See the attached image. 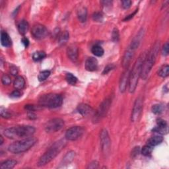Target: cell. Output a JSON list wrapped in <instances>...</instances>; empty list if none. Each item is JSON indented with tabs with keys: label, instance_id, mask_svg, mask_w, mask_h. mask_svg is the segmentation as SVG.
<instances>
[{
	"label": "cell",
	"instance_id": "cell-1",
	"mask_svg": "<svg viewBox=\"0 0 169 169\" xmlns=\"http://www.w3.org/2000/svg\"><path fill=\"white\" fill-rule=\"evenodd\" d=\"M35 128L31 126H18L7 128L3 134L6 137L11 139L17 138H27L31 137L35 132Z\"/></svg>",
	"mask_w": 169,
	"mask_h": 169
},
{
	"label": "cell",
	"instance_id": "cell-2",
	"mask_svg": "<svg viewBox=\"0 0 169 169\" xmlns=\"http://www.w3.org/2000/svg\"><path fill=\"white\" fill-rule=\"evenodd\" d=\"M66 145V142L63 139H60L50 147L48 151L45 152L38 161V166L43 167L51 162L52 160L57 157V155L60 153Z\"/></svg>",
	"mask_w": 169,
	"mask_h": 169
},
{
	"label": "cell",
	"instance_id": "cell-3",
	"mask_svg": "<svg viewBox=\"0 0 169 169\" xmlns=\"http://www.w3.org/2000/svg\"><path fill=\"white\" fill-rule=\"evenodd\" d=\"M146 54L147 53L143 52L140 55V56L138 58L137 61L135 63L133 69L130 71L128 82V90L130 93H133L136 89L139 79L141 77L142 64Z\"/></svg>",
	"mask_w": 169,
	"mask_h": 169
},
{
	"label": "cell",
	"instance_id": "cell-4",
	"mask_svg": "<svg viewBox=\"0 0 169 169\" xmlns=\"http://www.w3.org/2000/svg\"><path fill=\"white\" fill-rule=\"evenodd\" d=\"M159 50V43L156 42L154 44L153 47L150 50L149 53H147L144 59V61L143 62L141 72V77L143 79H147L149 76L152 67H153L156 59H157V54Z\"/></svg>",
	"mask_w": 169,
	"mask_h": 169
},
{
	"label": "cell",
	"instance_id": "cell-5",
	"mask_svg": "<svg viewBox=\"0 0 169 169\" xmlns=\"http://www.w3.org/2000/svg\"><path fill=\"white\" fill-rule=\"evenodd\" d=\"M36 142L37 139L32 136L23 138L10 144L8 147V151L14 154L22 153L30 149L36 144Z\"/></svg>",
	"mask_w": 169,
	"mask_h": 169
},
{
	"label": "cell",
	"instance_id": "cell-6",
	"mask_svg": "<svg viewBox=\"0 0 169 169\" xmlns=\"http://www.w3.org/2000/svg\"><path fill=\"white\" fill-rule=\"evenodd\" d=\"M39 103L40 107L48 108H56L63 103V98L60 95L49 93L40 96Z\"/></svg>",
	"mask_w": 169,
	"mask_h": 169
},
{
	"label": "cell",
	"instance_id": "cell-7",
	"mask_svg": "<svg viewBox=\"0 0 169 169\" xmlns=\"http://www.w3.org/2000/svg\"><path fill=\"white\" fill-rule=\"evenodd\" d=\"M64 126V121L61 118H53L46 122L45 131L47 133H55L61 130Z\"/></svg>",
	"mask_w": 169,
	"mask_h": 169
},
{
	"label": "cell",
	"instance_id": "cell-8",
	"mask_svg": "<svg viewBox=\"0 0 169 169\" xmlns=\"http://www.w3.org/2000/svg\"><path fill=\"white\" fill-rule=\"evenodd\" d=\"M85 133V130L81 126H73L66 131L65 137L68 141H76L81 138Z\"/></svg>",
	"mask_w": 169,
	"mask_h": 169
},
{
	"label": "cell",
	"instance_id": "cell-9",
	"mask_svg": "<svg viewBox=\"0 0 169 169\" xmlns=\"http://www.w3.org/2000/svg\"><path fill=\"white\" fill-rule=\"evenodd\" d=\"M100 140L101 145V149H102L103 153L104 155L109 154L110 150H111V141L110 139L108 131L105 129L101 130L100 133Z\"/></svg>",
	"mask_w": 169,
	"mask_h": 169
},
{
	"label": "cell",
	"instance_id": "cell-10",
	"mask_svg": "<svg viewBox=\"0 0 169 169\" xmlns=\"http://www.w3.org/2000/svg\"><path fill=\"white\" fill-rule=\"evenodd\" d=\"M111 103L112 101L111 99H107L100 104L99 107L97 109L94 116L93 121L95 122H99L100 120L102 119L103 117L105 116V115H107V113L110 107H111Z\"/></svg>",
	"mask_w": 169,
	"mask_h": 169
},
{
	"label": "cell",
	"instance_id": "cell-11",
	"mask_svg": "<svg viewBox=\"0 0 169 169\" xmlns=\"http://www.w3.org/2000/svg\"><path fill=\"white\" fill-rule=\"evenodd\" d=\"M31 35L34 39L42 40L48 35V31L44 25L38 24L33 26L31 30Z\"/></svg>",
	"mask_w": 169,
	"mask_h": 169
},
{
	"label": "cell",
	"instance_id": "cell-12",
	"mask_svg": "<svg viewBox=\"0 0 169 169\" xmlns=\"http://www.w3.org/2000/svg\"><path fill=\"white\" fill-rule=\"evenodd\" d=\"M143 108V99L141 96H139L136 99V101L134 103V105L132 110V116H131V119L132 122H136L138 121L139 117L141 116V114L142 112Z\"/></svg>",
	"mask_w": 169,
	"mask_h": 169
},
{
	"label": "cell",
	"instance_id": "cell-13",
	"mask_svg": "<svg viewBox=\"0 0 169 169\" xmlns=\"http://www.w3.org/2000/svg\"><path fill=\"white\" fill-rule=\"evenodd\" d=\"M130 73V71L128 69V67H127V68H126V70L123 73V74H122L120 81L119 88H120V91L121 92H124L126 91L127 87L128 86Z\"/></svg>",
	"mask_w": 169,
	"mask_h": 169
},
{
	"label": "cell",
	"instance_id": "cell-14",
	"mask_svg": "<svg viewBox=\"0 0 169 169\" xmlns=\"http://www.w3.org/2000/svg\"><path fill=\"white\" fill-rule=\"evenodd\" d=\"M135 52H136V50L131 48L130 46H129L128 49L126 50L123 59H122V66H123V67H124V68L128 67L131 60L134 56Z\"/></svg>",
	"mask_w": 169,
	"mask_h": 169
},
{
	"label": "cell",
	"instance_id": "cell-15",
	"mask_svg": "<svg viewBox=\"0 0 169 169\" xmlns=\"http://www.w3.org/2000/svg\"><path fill=\"white\" fill-rule=\"evenodd\" d=\"M67 54L71 61H72L73 62H75L77 60L79 55L77 47H76L74 45L70 46L67 50Z\"/></svg>",
	"mask_w": 169,
	"mask_h": 169
},
{
	"label": "cell",
	"instance_id": "cell-16",
	"mask_svg": "<svg viewBox=\"0 0 169 169\" xmlns=\"http://www.w3.org/2000/svg\"><path fill=\"white\" fill-rule=\"evenodd\" d=\"M143 35H144V31H143V29L142 28L141 30L139 31V32L137 34V35L133 38V40L132 41V43H131L130 46V47L133 48V50H136L141 43Z\"/></svg>",
	"mask_w": 169,
	"mask_h": 169
},
{
	"label": "cell",
	"instance_id": "cell-17",
	"mask_svg": "<svg viewBox=\"0 0 169 169\" xmlns=\"http://www.w3.org/2000/svg\"><path fill=\"white\" fill-rule=\"evenodd\" d=\"M98 61L95 58H88L85 62V69L88 71H94L98 67Z\"/></svg>",
	"mask_w": 169,
	"mask_h": 169
},
{
	"label": "cell",
	"instance_id": "cell-18",
	"mask_svg": "<svg viewBox=\"0 0 169 169\" xmlns=\"http://www.w3.org/2000/svg\"><path fill=\"white\" fill-rule=\"evenodd\" d=\"M77 111L82 116H87L93 112V109L87 104H81L77 107Z\"/></svg>",
	"mask_w": 169,
	"mask_h": 169
},
{
	"label": "cell",
	"instance_id": "cell-19",
	"mask_svg": "<svg viewBox=\"0 0 169 169\" xmlns=\"http://www.w3.org/2000/svg\"><path fill=\"white\" fill-rule=\"evenodd\" d=\"M1 44L4 47L9 48L12 44V40L9 35L6 32L2 31L1 33Z\"/></svg>",
	"mask_w": 169,
	"mask_h": 169
},
{
	"label": "cell",
	"instance_id": "cell-20",
	"mask_svg": "<svg viewBox=\"0 0 169 169\" xmlns=\"http://www.w3.org/2000/svg\"><path fill=\"white\" fill-rule=\"evenodd\" d=\"M17 28H18V31L21 35H24L28 30L29 25H28V23L27 21L22 20L18 23Z\"/></svg>",
	"mask_w": 169,
	"mask_h": 169
},
{
	"label": "cell",
	"instance_id": "cell-21",
	"mask_svg": "<svg viewBox=\"0 0 169 169\" xmlns=\"http://www.w3.org/2000/svg\"><path fill=\"white\" fill-rule=\"evenodd\" d=\"M77 17L80 22H86L87 19V9L86 7H81L79 8L77 11Z\"/></svg>",
	"mask_w": 169,
	"mask_h": 169
},
{
	"label": "cell",
	"instance_id": "cell-22",
	"mask_svg": "<svg viewBox=\"0 0 169 169\" xmlns=\"http://www.w3.org/2000/svg\"><path fill=\"white\" fill-rule=\"evenodd\" d=\"M163 141V137L161 136H155L151 137L147 141V144L151 145V147H155L158 145H160Z\"/></svg>",
	"mask_w": 169,
	"mask_h": 169
},
{
	"label": "cell",
	"instance_id": "cell-23",
	"mask_svg": "<svg viewBox=\"0 0 169 169\" xmlns=\"http://www.w3.org/2000/svg\"><path fill=\"white\" fill-rule=\"evenodd\" d=\"M17 162L15 160L9 159L2 162L0 164V168L2 169H11L17 165Z\"/></svg>",
	"mask_w": 169,
	"mask_h": 169
},
{
	"label": "cell",
	"instance_id": "cell-24",
	"mask_svg": "<svg viewBox=\"0 0 169 169\" xmlns=\"http://www.w3.org/2000/svg\"><path fill=\"white\" fill-rule=\"evenodd\" d=\"M25 85V81L23 77L21 76H18L15 79L13 83V86L16 88V89L21 90L23 89Z\"/></svg>",
	"mask_w": 169,
	"mask_h": 169
},
{
	"label": "cell",
	"instance_id": "cell-25",
	"mask_svg": "<svg viewBox=\"0 0 169 169\" xmlns=\"http://www.w3.org/2000/svg\"><path fill=\"white\" fill-rule=\"evenodd\" d=\"M91 52L95 56H97V57L103 56L104 53V49L99 45H95L92 46L91 48Z\"/></svg>",
	"mask_w": 169,
	"mask_h": 169
},
{
	"label": "cell",
	"instance_id": "cell-26",
	"mask_svg": "<svg viewBox=\"0 0 169 169\" xmlns=\"http://www.w3.org/2000/svg\"><path fill=\"white\" fill-rule=\"evenodd\" d=\"M75 153L74 151H71L68 152V153H67L65 155V157L63 158V160H62V164H69V163H70L73 160V159L75 157Z\"/></svg>",
	"mask_w": 169,
	"mask_h": 169
},
{
	"label": "cell",
	"instance_id": "cell-27",
	"mask_svg": "<svg viewBox=\"0 0 169 169\" xmlns=\"http://www.w3.org/2000/svg\"><path fill=\"white\" fill-rule=\"evenodd\" d=\"M46 56V54L45 52L42 51H38L33 54L32 55V59L35 62H39L42 60H43Z\"/></svg>",
	"mask_w": 169,
	"mask_h": 169
},
{
	"label": "cell",
	"instance_id": "cell-28",
	"mask_svg": "<svg viewBox=\"0 0 169 169\" xmlns=\"http://www.w3.org/2000/svg\"><path fill=\"white\" fill-rule=\"evenodd\" d=\"M66 81L71 85H74L77 82V78L71 73H67L66 75Z\"/></svg>",
	"mask_w": 169,
	"mask_h": 169
},
{
	"label": "cell",
	"instance_id": "cell-29",
	"mask_svg": "<svg viewBox=\"0 0 169 169\" xmlns=\"http://www.w3.org/2000/svg\"><path fill=\"white\" fill-rule=\"evenodd\" d=\"M169 74V66L168 65L163 66L160 69L158 72V75L163 78H165L168 77Z\"/></svg>",
	"mask_w": 169,
	"mask_h": 169
},
{
	"label": "cell",
	"instance_id": "cell-30",
	"mask_svg": "<svg viewBox=\"0 0 169 169\" xmlns=\"http://www.w3.org/2000/svg\"><path fill=\"white\" fill-rule=\"evenodd\" d=\"M152 112L154 113L155 115H160V114L163 113L164 111V107L163 104H157L153 105L151 108Z\"/></svg>",
	"mask_w": 169,
	"mask_h": 169
},
{
	"label": "cell",
	"instance_id": "cell-31",
	"mask_svg": "<svg viewBox=\"0 0 169 169\" xmlns=\"http://www.w3.org/2000/svg\"><path fill=\"white\" fill-rule=\"evenodd\" d=\"M69 35L67 31L63 32L61 35L59 36V43L63 44L66 43L67 40H69Z\"/></svg>",
	"mask_w": 169,
	"mask_h": 169
},
{
	"label": "cell",
	"instance_id": "cell-32",
	"mask_svg": "<svg viewBox=\"0 0 169 169\" xmlns=\"http://www.w3.org/2000/svg\"><path fill=\"white\" fill-rule=\"evenodd\" d=\"M152 151H153V147L147 144L143 147L141 150V153L144 156H148L151 154Z\"/></svg>",
	"mask_w": 169,
	"mask_h": 169
},
{
	"label": "cell",
	"instance_id": "cell-33",
	"mask_svg": "<svg viewBox=\"0 0 169 169\" xmlns=\"http://www.w3.org/2000/svg\"><path fill=\"white\" fill-rule=\"evenodd\" d=\"M50 75V71L48 70L42 71L39 73V76H38V79H39V81H44L49 77Z\"/></svg>",
	"mask_w": 169,
	"mask_h": 169
},
{
	"label": "cell",
	"instance_id": "cell-34",
	"mask_svg": "<svg viewBox=\"0 0 169 169\" xmlns=\"http://www.w3.org/2000/svg\"><path fill=\"white\" fill-rule=\"evenodd\" d=\"M0 115H1V116L3 118H5V119H8V118H10L11 117V113L3 107L0 108Z\"/></svg>",
	"mask_w": 169,
	"mask_h": 169
},
{
	"label": "cell",
	"instance_id": "cell-35",
	"mask_svg": "<svg viewBox=\"0 0 169 169\" xmlns=\"http://www.w3.org/2000/svg\"><path fill=\"white\" fill-rule=\"evenodd\" d=\"M92 19L95 22H103V15L100 12H95L92 15Z\"/></svg>",
	"mask_w": 169,
	"mask_h": 169
},
{
	"label": "cell",
	"instance_id": "cell-36",
	"mask_svg": "<svg viewBox=\"0 0 169 169\" xmlns=\"http://www.w3.org/2000/svg\"><path fill=\"white\" fill-rule=\"evenodd\" d=\"M112 39L114 42H118L120 39V34H119V31H118V28H114V30L112 32Z\"/></svg>",
	"mask_w": 169,
	"mask_h": 169
},
{
	"label": "cell",
	"instance_id": "cell-37",
	"mask_svg": "<svg viewBox=\"0 0 169 169\" xmlns=\"http://www.w3.org/2000/svg\"><path fill=\"white\" fill-rule=\"evenodd\" d=\"M2 82L4 85H9L11 83V79L8 75L3 74L2 77Z\"/></svg>",
	"mask_w": 169,
	"mask_h": 169
},
{
	"label": "cell",
	"instance_id": "cell-38",
	"mask_svg": "<svg viewBox=\"0 0 169 169\" xmlns=\"http://www.w3.org/2000/svg\"><path fill=\"white\" fill-rule=\"evenodd\" d=\"M115 66L114 65V64H109V65L107 66H106L104 67V69L103 70V75H106V74L110 72V71L115 69Z\"/></svg>",
	"mask_w": 169,
	"mask_h": 169
},
{
	"label": "cell",
	"instance_id": "cell-39",
	"mask_svg": "<svg viewBox=\"0 0 169 169\" xmlns=\"http://www.w3.org/2000/svg\"><path fill=\"white\" fill-rule=\"evenodd\" d=\"M132 3V1H130V0H124V1L122 2V6L124 9H128L131 7Z\"/></svg>",
	"mask_w": 169,
	"mask_h": 169
},
{
	"label": "cell",
	"instance_id": "cell-40",
	"mask_svg": "<svg viewBox=\"0 0 169 169\" xmlns=\"http://www.w3.org/2000/svg\"><path fill=\"white\" fill-rule=\"evenodd\" d=\"M169 52V44L168 42H166L165 44H164L163 49H162V54L164 56H168Z\"/></svg>",
	"mask_w": 169,
	"mask_h": 169
},
{
	"label": "cell",
	"instance_id": "cell-41",
	"mask_svg": "<svg viewBox=\"0 0 169 169\" xmlns=\"http://www.w3.org/2000/svg\"><path fill=\"white\" fill-rule=\"evenodd\" d=\"M21 92H20L19 90L17 89V90H15L14 91H13L11 95H10V97L12 99H17V98H19V97L21 96Z\"/></svg>",
	"mask_w": 169,
	"mask_h": 169
},
{
	"label": "cell",
	"instance_id": "cell-42",
	"mask_svg": "<svg viewBox=\"0 0 169 169\" xmlns=\"http://www.w3.org/2000/svg\"><path fill=\"white\" fill-rule=\"evenodd\" d=\"M25 109L27 110L28 112H35L36 108H38V107H36L35 105H32V104H27L25 105Z\"/></svg>",
	"mask_w": 169,
	"mask_h": 169
},
{
	"label": "cell",
	"instance_id": "cell-43",
	"mask_svg": "<svg viewBox=\"0 0 169 169\" xmlns=\"http://www.w3.org/2000/svg\"><path fill=\"white\" fill-rule=\"evenodd\" d=\"M140 153V148L139 147H135L132 151V157H136L139 155V153Z\"/></svg>",
	"mask_w": 169,
	"mask_h": 169
},
{
	"label": "cell",
	"instance_id": "cell-44",
	"mask_svg": "<svg viewBox=\"0 0 169 169\" xmlns=\"http://www.w3.org/2000/svg\"><path fill=\"white\" fill-rule=\"evenodd\" d=\"M10 72L12 75H17L18 73V69L15 66H12L10 67Z\"/></svg>",
	"mask_w": 169,
	"mask_h": 169
},
{
	"label": "cell",
	"instance_id": "cell-45",
	"mask_svg": "<svg viewBox=\"0 0 169 169\" xmlns=\"http://www.w3.org/2000/svg\"><path fill=\"white\" fill-rule=\"evenodd\" d=\"M21 42H22V44L24 45L25 48H27L29 45V40L27 38L23 37V39H21Z\"/></svg>",
	"mask_w": 169,
	"mask_h": 169
},
{
	"label": "cell",
	"instance_id": "cell-46",
	"mask_svg": "<svg viewBox=\"0 0 169 169\" xmlns=\"http://www.w3.org/2000/svg\"><path fill=\"white\" fill-rule=\"evenodd\" d=\"M99 167V163L96 161H93L89 164L88 168H96Z\"/></svg>",
	"mask_w": 169,
	"mask_h": 169
},
{
	"label": "cell",
	"instance_id": "cell-47",
	"mask_svg": "<svg viewBox=\"0 0 169 169\" xmlns=\"http://www.w3.org/2000/svg\"><path fill=\"white\" fill-rule=\"evenodd\" d=\"M137 9H136V11H135V12H133L132 14H131V15H128V16H127L124 19V21H128V20H130V19H132V18L133 17V15H136V13H137Z\"/></svg>",
	"mask_w": 169,
	"mask_h": 169
},
{
	"label": "cell",
	"instance_id": "cell-48",
	"mask_svg": "<svg viewBox=\"0 0 169 169\" xmlns=\"http://www.w3.org/2000/svg\"><path fill=\"white\" fill-rule=\"evenodd\" d=\"M28 118H30L31 119H32V120L35 119V118H36V115H35V113H34V112H28Z\"/></svg>",
	"mask_w": 169,
	"mask_h": 169
},
{
	"label": "cell",
	"instance_id": "cell-49",
	"mask_svg": "<svg viewBox=\"0 0 169 169\" xmlns=\"http://www.w3.org/2000/svg\"><path fill=\"white\" fill-rule=\"evenodd\" d=\"M101 3H102L103 4V6H111L112 2L111 1H103Z\"/></svg>",
	"mask_w": 169,
	"mask_h": 169
},
{
	"label": "cell",
	"instance_id": "cell-50",
	"mask_svg": "<svg viewBox=\"0 0 169 169\" xmlns=\"http://www.w3.org/2000/svg\"><path fill=\"white\" fill-rule=\"evenodd\" d=\"M0 139H1V141H0V145H2L3 144V139L2 136H0Z\"/></svg>",
	"mask_w": 169,
	"mask_h": 169
}]
</instances>
